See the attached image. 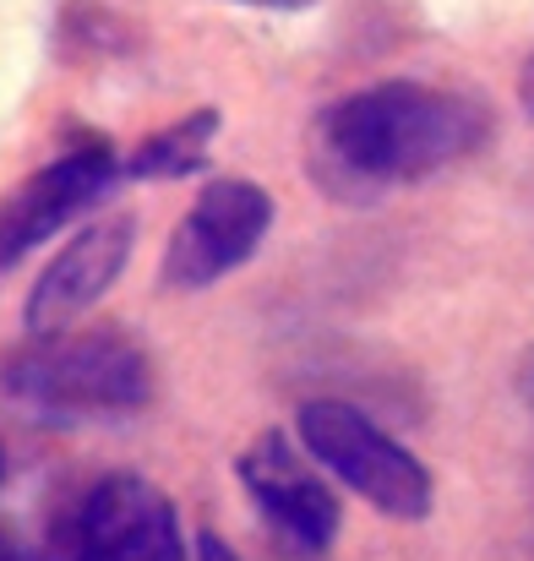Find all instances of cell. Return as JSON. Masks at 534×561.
I'll return each mask as SVG.
<instances>
[{
    "instance_id": "1",
    "label": "cell",
    "mask_w": 534,
    "mask_h": 561,
    "mask_svg": "<svg viewBox=\"0 0 534 561\" xmlns=\"http://www.w3.org/2000/svg\"><path fill=\"white\" fill-rule=\"evenodd\" d=\"M491 137V110L475 93L431 82H371L328 104L311 126V175L339 202H371L393 186L431 181Z\"/></svg>"
},
{
    "instance_id": "2",
    "label": "cell",
    "mask_w": 534,
    "mask_h": 561,
    "mask_svg": "<svg viewBox=\"0 0 534 561\" xmlns=\"http://www.w3.org/2000/svg\"><path fill=\"white\" fill-rule=\"evenodd\" d=\"M154 355L126 328H71L27 339L0 360V392L44 425L121 420L154 403Z\"/></svg>"
},
{
    "instance_id": "3",
    "label": "cell",
    "mask_w": 534,
    "mask_h": 561,
    "mask_svg": "<svg viewBox=\"0 0 534 561\" xmlns=\"http://www.w3.org/2000/svg\"><path fill=\"white\" fill-rule=\"evenodd\" d=\"M295 436L339 485H350L382 518L420 524L431 513V502H436L431 469L398 436H387L365 409L344 403V398H311L295 414Z\"/></svg>"
},
{
    "instance_id": "4",
    "label": "cell",
    "mask_w": 534,
    "mask_h": 561,
    "mask_svg": "<svg viewBox=\"0 0 534 561\" xmlns=\"http://www.w3.org/2000/svg\"><path fill=\"white\" fill-rule=\"evenodd\" d=\"M235 480L251 496L262 529L273 535V546L295 561H322L333 551L339 529H344V507L328 485V469L295 447L284 431H262L240 458H235Z\"/></svg>"
},
{
    "instance_id": "5",
    "label": "cell",
    "mask_w": 534,
    "mask_h": 561,
    "mask_svg": "<svg viewBox=\"0 0 534 561\" xmlns=\"http://www.w3.org/2000/svg\"><path fill=\"white\" fill-rule=\"evenodd\" d=\"M60 551L66 561H191L175 502L143 474L93 480L60 524Z\"/></svg>"
},
{
    "instance_id": "6",
    "label": "cell",
    "mask_w": 534,
    "mask_h": 561,
    "mask_svg": "<svg viewBox=\"0 0 534 561\" xmlns=\"http://www.w3.org/2000/svg\"><path fill=\"white\" fill-rule=\"evenodd\" d=\"M273 229V196L246 181V175H224L196 191V202L180 213L170 251H164V289H207L224 273L246 267L257 256V245Z\"/></svg>"
},
{
    "instance_id": "7",
    "label": "cell",
    "mask_w": 534,
    "mask_h": 561,
    "mask_svg": "<svg viewBox=\"0 0 534 561\" xmlns=\"http://www.w3.org/2000/svg\"><path fill=\"white\" fill-rule=\"evenodd\" d=\"M121 175H126V159L104 137L93 131L71 137L38 175H27L0 202V273L22 262L33 245H44L49 234H60L71 218H82Z\"/></svg>"
},
{
    "instance_id": "8",
    "label": "cell",
    "mask_w": 534,
    "mask_h": 561,
    "mask_svg": "<svg viewBox=\"0 0 534 561\" xmlns=\"http://www.w3.org/2000/svg\"><path fill=\"white\" fill-rule=\"evenodd\" d=\"M132 251H137V218L132 213H104L88 229H77L27 289V306H22L27 339L71 333L110 295V284L126 273Z\"/></svg>"
},
{
    "instance_id": "9",
    "label": "cell",
    "mask_w": 534,
    "mask_h": 561,
    "mask_svg": "<svg viewBox=\"0 0 534 561\" xmlns=\"http://www.w3.org/2000/svg\"><path fill=\"white\" fill-rule=\"evenodd\" d=\"M218 137V110L202 104L191 115H180L175 126L143 137L132 153H126V175L132 181H185L207 164V148Z\"/></svg>"
},
{
    "instance_id": "10",
    "label": "cell",
    "mask_w": 534,
    "mask_h": 561,
    "mask_svg": "<svg viewBox=\"0 0 534 561\" xmlns=\"http://www.w3.org/2000/svg\"><path fill=\"white\" fill-rule=\"evenodd\" d=\"M60 49L71 60H104V55H126L132 49V33L115 11L93 5V0H77L60 11Z\"/></svg>"
},
{
    "instance_id": "11",
    "label": "cell",
    "mask_w": 534,
    "mask_h": 561,
    "mask_svg": "<svg viewBox=\"0 0 534 561\" xmlns=\"http://www.w3.org/2000/svg\"><path fill=\"white\" fill-rule=\"evenodd\" d=\"M196 561H246V557H240V551H229L213 529H202V535H196Z\"/></svg>"
},
{
    "instance_id": "12",
    "label": "cell",
    "mask_w": 534,
    "mask_h": 561,
    "mask_svg": "<svg viewBox=\"0 0 534 561\" xmlns=\"http://www.w3.org/2000/svg\"><path fill=\"white\" fill-rule=\"evenodd\" d=\"M513 387H519V403L530 409V420H534V350H524V360L513 371Z\"/></svg>"
},
{
    "instance_id": "13",
    "label": "cell",
    "mask_w": 534,
    "mask_h": 561,
    "mask_svg": "<svg viewBox=\"0 0 534 561\" xmlns=\"http://www.w3.org/2000/svg\"><path fill=\"white\" fill-rule=\"evenodd\" d=\"M0 561H44V551H33V546H22V540H11L0 529Z\"/></svg>"
},
{
    "instance_id": "14",
    "label": "cell",
    "mask_w": 534,
    "mask_h": 561,
    "mask_svg": "<svg viewBox=\"0 0 534 561\" xmlns=\"http://www.w3.org/2000/svg\"><path fill=\"white\" fill-rule=\"evenodd\" d=\"M519 104H524V115L534 121V55L519 66Z\"/></svg>"
},
{
    "instance_id": "15",
    "label": "cell",
    "mask_w": 534,
    "mask_h": 561,
    "mask_svg": "<svg viewBox=\"0 0 534 561\" xmlns=\"http://www.w3.org/2000/svg\"><path fill=\"white\" fill-rule=\"evenodd\" d=\"M229 5H257V11H306L317 0H229Z\"/></svg>"
},
{
    "instance_id": "16",
    "label": "cell",
    "mask_w": 534,
    "mask_h": 561,
    "mask_svg": "<svg viewBox=\"0 0 534 561\" xmlns=\"http://www.w3.org/2000/svg\"><path fill=\"white\" fill-rule=\"evenodd\" d=\"M5 474H11V458H5V447H0V485H5Z\"/></svg>"
}]
</instances>
